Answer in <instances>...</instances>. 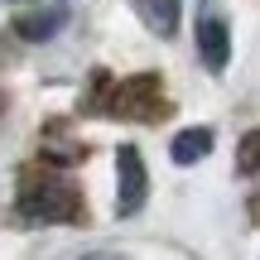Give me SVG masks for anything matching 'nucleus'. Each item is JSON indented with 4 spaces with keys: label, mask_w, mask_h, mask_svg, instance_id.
<instances>
[{
    "label": "nucleus",
    "mask_w": 260,
    "mask_h": 260,
    "mask_svg": "<svg viewBox=\"0 0 260 260\" xmlns=\"http://www.w3.org/2000/svg\"><path fill=\"white\" fill-rule=\"evenodd\" d=\"M87 260H121V255H106V251H96V255H87Z\"/></svg>",
    "instance_id": "0eeeda50"
},
{
    "label": "nucleus",
    "mask_w": 260,
    "mask_h": 260,
    "mask_svg": "<svg viewBox=\"0 0 260 260\" xmlns=\"http://www.w3.org/2000/svg\"><path fill=\"white\" fill-rule=\"evenodd\" d=\"M15 29L29 39V44H44V39H53L58 29H63V10H29V15L15 19Z\"/></svg>",
    "instance_id": "39448f33"
},
{
    "label": "nucleus",
    "mask_w": 260,
    "mask_h": 260,
    "mask_svg": "<svg viewBox=\"0 0 260 260\" xmlns=\"http://www.w3.org/2000/svg\"><path fill=\"white\" fill-rule=\"evenodd\" d=\"M19 5H29V0H19Z\"/></svg>",
    "instance_id": "6e6552de"
},
{
    "label": "nucleus",
    "mask_w": 260,
    "mask_h": 260,
    "mask_svg": "<svg viewBox=\"0 0 260 260\" xmlns=\"http://www.w3.org/2000/svg\"><path fill=\"white\" fill-rule=\"evenodd\" d=\"M198 53H203V63L212 73H226V63H232V24L222 15L198 19Z\"/></svg>",
    "instance_id": "7ed1b4c3"
},
{
    "label": "nucleus",
    "mask_w": 260,
    "mask_h": 260,
    "mask_svg": "<svg viewBox=\"0 0 260 260\" xmlns=\"http://www.w3.org/2000/svg\"><path fill=\"white\" fill-rule=\"evenodd\" d=\"M19 212L29 222H73L77 217V193L63 183H44V188H29L19 198Z\"/></svg>",
    "instance_id": "f03ea898"
},
{
    "label": "nucleus",
    "mask_w": 260,
    "mask_h": 260,
    "mask_svg": "<svg viewBox=\"0 0 260 260\" xmlns=\"http://www.w3.org/2000/svg\"><path fill=\"white\" fill-rule=\"evenodd\" d=\"M212 154V130L207 125H188V130H178L174 135V145H169V159L174 164H198V159H207Z\"/></svg>",
    "instance_id": "20e7f679"
},
{
    "label": "nucleus",
    "mask_w": 260,
    "mask_h": 260,
    "mask_svg": "<svg viewBox=\"0 0 260 260\" xmlns=\"http://www.w3.org/2000/svg\"><path fill=\"white\" fill-rule=\"evenodd\" d=\"M149 198V174H145V159H140L135 145H125L116 154V212L121 217H135Z\"/></svg>",
    "instance_id": "f257e3e1"
},
{
    "label": "nucleus",
    "mask_w": 260,
    "mask_h": 260,
    "mask_svg": "<svg viewBox=\"0 0 260 260\" xmlns=\"http://www.w3.org/2000/svg\"><path fill=\"white\" fill-rule=\"evenodd\" d=\"M140 10H145L149 29H159L164 39L178 29V0H140Z\"/></svg>",
    "instance_id": "423d86ee"
}]
</instances>
